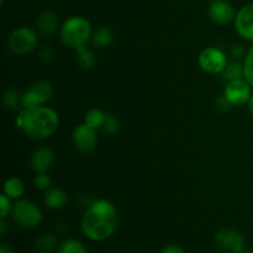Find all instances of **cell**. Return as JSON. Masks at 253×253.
Returning a JSON list of instances; mask_svg holds the SVG:
<instances>
[{"label":"cell","instance_id":"obj_29","mask_svg":"<svg viewBox=\"0 0 253 253\" xmlns=\"http://www.w3.org/2000/svg\"><path fill=\"white\" fill-rule=\"evenodd\" d=\"M215 105H216V109L220 111H227L231 109V104L229 103V100H227L226 98H225V95L222 94V95L217 96L216 100H215Z\"/></svg>","mask_w":253,"mask_h":253},{"label":"cell","instance_id":"obj_30","mask_svg":"<svg viewBox=\"0 0 253 253\" xmlns=\"http://www.w3.org/2000/svg\"><path fill=\"white\" fill-rule=\"evenodd\" d=\"M246 49L244 48V46L242 44H234V46L231 47V56L234 57L236 61H240V59L245 58V56H246Z\"/></svg>","mask_w":253,"mask_h":253},{"label":"cell","instance_id":"obj_15","mask_svg":"<svg viewBox=\"0 0 253 253\" xmlns=\"http://www.w3.org/2000/svg\"><path fill=\"white\" fill-rule=\"evenodd\" d=\"M43 200L47 208H49L52 210H59L63 209L67 205V203H68V195L61 188L51 187L44 193Z\"/></svg>","mask_w":253,"mask_h":253},{"label":"cell","instance_id":"obj_21","mask_svg":"<svg viewBox=\"0 0 253 253\" xmlns=\"http://www.w3.org/2000/svg\"><path fill=\"white\" fill-rule=\"evenodd\" d=\"M22 94L19 93V90L15 88H7L2 94V101L4 105L9 110H17L20 106H22L21 103Z\"/></svg>","mask_w":253,"mask_h":253},{"label":"cell","instance_id":"obj_25","mask_svg":"<svg viewBox=\"0 0 253 253\" xmlns=\"http://www.w3.org/2000/svg\"><path fill=\"white\" fill-rule=\"evenodd\" d=\"M119 127H120V124H119L118 119L114 115H111V114H108L105 119V123H104L103 127H101L103 132L105 135H115L119 131Z\"/></svg>","mask_w":253,"mask_h":253},{"label":"cell","instance_id":"obj_4","mask_svg":"<svg viewBox=\"0 0 253 253\" xmlns=\"http://www.w3.org/2000/svg\"><path fill=\"white\" fill-rule=\"evenodd\" d=\"M11 217L22 229H35L41 224L42 212L35 203L20 199L12 205Z\"/></svg>","mask_w":253,"mask_h":253},{"label":"cell","instance_id":"obj_24","mask_svg":"<svg viewBox=\"0 0 253 253\" xmlns=\"http://www.w3.org/2000/svg\"><path fill=\"white\" fill-rule=\"evenodd\" d=\"M242 64H244V78L253 88V43L247 49Z\"/></svg>","mask_w":253,"mask_h":253},{"label":"cell","instance_id":"obj_14","mask_svg":"<svg viewBox=\"0 0 253 253\" xmlns=\"http://www.w3.org/2000/svg\"><path fill=\"white\" fill-rule=\"evenodd\" d=\"M36 26L41 34L47 35V36L53 35L59 27L58 15L52 10H44L37 16Z\"/></svg>","mask_w":253,"mask_h":253},{"label":"cell","instance_id":"obj_23","mask_svg":"<svg viewBox=\"0 0 253 253\" xmlns=\"http://www.w3.org/2000/svg\"><path fill=\"white\" fill-rule=\"evenodd\" d=\"M58 253H88V249L79 240L67 239L59 245Z\"/></svg>","mask_w":253,"mask_h":253},{"label":"cell","instance_id":"obj_7","mask_svg":"<svg viewBox=\"0 0 253 253\" xmlns=\"http://www.w3.org/2000/svg\"><path fill=\"white\" fill-rule=\"evenodd\" d=\"M198 63L203 72L208 74H221L225 67L227 66V57L224 52L217 47H207L200 52L198 57Z\"/></svg>","mask_w":253,"mask_h":253},{"label":"cell","instance_id":"obj_26","mask_svg":"<svg viewBox=\"0 0 253 253\" xmlns=\"http://www.w3.org/2000/svg\"><path fill=\"white\" fill-rule=\"evenodd\" d=\"M51 177L46 173H37L36 178H35V187L39 190H48L51 188Z\"/></svg>","mask_w":253,"mask_h":253},{"label":"cell","instance_id":"obj_1","mask_svg":"<svg viewBox=\"0 0 253 253\" xmlns=\"http://www.w3.org/2000/svg\"><path fill=\"white\" fill-rule=\"evenodd\" d=\"M118 225V209L106 199L94 200L82 217V231L86 239L94 242L105 241L113 236Z\"/></svg>","mask_w":253,"mask_h":253},{"label":"cell","instance_id":"obj_17","mask_svg":"<svg viewBox=\"0 0 253 253\" xmlns=\"http://www.w3.org/2000/svg\"><path fill=\"white\" fill-rule=\"evenodd\" d=\"M2 193L11 200H19L25 193V185L21 179L16 177H11L6 179L2 188Z\"/></svg>","mask_w":253,"mask_h":253},{"label":"cell","instance_id":"obj_12","mask_svg":"<svg viewBox=\"0 0 253 253\" xmlns=\"http://www.w3.org/2000/svg\"><path fill=\"white\" fill-rule=\"evenodd\" d=\"M234 24L240 37L253 43V4L245 5L237 11Z\"/></svg>","mask_w":253,"mask_h":253},{"label":"cell","instance_id":"obj_32","mask_svg":"<svg viewBox=\"0 0 253 253\" xmlns=\"http://www.w3.org/2000/svg\"><path fill=\"white\" fill-rule=\"evenodd\" d=\"M0 253H14V250L9 244H1L0 245Z\"/></svg>","mask_w":253,"mask_h":253},{"label":"cell","instance_id":"obj_5","mask_svg":"<svg viewBox=\"0 0 253 253\" xmlns=\"http://www.w3.org/2000/svg\"><path fill=\"white\" fill-rule=\"evenodd\" d=\"M7 47L17 56H25L34 51L39 44V35L27 26L15 29L7 37Z\"/></svg>","mask_w":253,"mask_h":253},{"label":"cell","instance_id":"obj_28","mask_svg":"<svg viewBox=\"0 0 253 253\" xmlns=\"http://www.w3.org/2000/svg\"><path fill=\"white\" fill-rule=\"evenodd\" d=\"M56 53H54V49L52 48V46H42L41 48L39 49V58L42 59L44 62H49L54 58Z\"/></svg>","mask_w":253,"mask_h":253},{"label":"cell","instance_id":"obj_16","mask_svg":"<svg viewBox=\"0 0 253 253\" xmlns=\"http://www.w3.org/2000/svg\"><path fill=\"white\" fill-rule=\"evenodd\" d=\"M114 41V34L111 31V29L109 27L103 26L99 27L98 30L93 32L91 35V43L95 48L99 49H105L108 47L111 46Z\"/></svg>","mask_w":253,"mask_h":253},{"label":"cell","instance_id":"obj_9","mask_svg":"<svg viewBox=\"0 0 253 253\" xmlns=\"http://www.w3.org/2000/svg\"><path fill=\"white\" fill-rule=\"evenodd\" d=\"M214 242L219 249L232 253H241L246 250L244 235L234 229H222L214 236Z\"/></svg>","mask_w":253,"mask_h":253},{"label":"cell","instance_id":"obj_11","mask_svg":"<svg viewBox=\"0 0 253 253\" xmlns=\"http://www.w3.org/2000/svg\"><path fill=\"white\" fill-rule=\"evenodd\" d=\"M236 14L234 5L227 0H212L208 9L209 19L216 25H227L235 21Z\"/></svg>","mask_w":253,"mask_h":253},{"label":"cell","instance_id":"obj_22","mask_svg":"<svg viewBox=\"0 0 253 253\" xmlns=\"http://www.w3.org/2000/svg\"><path fill=\"white\" fill-rule=\"evenodd\" d=\"M57 246L56 236L51 234H44L40 236L35 242V250L39 253H49Z\"/></svg>","mask_w":253,"mask_h":253},{"label":"cell","instance_id":"obj_31","mask_svg":"<svg viewBox=\"0 0 253 253\" xmlns=\"http://www.w3.org/2000/svg\"><path fill=\"white\" fill-rule=\"evenodd\" d=\"M161 253H185V251L178 245H168L161 251Z\"/></svg>","mask_w":253,"mask_h":253},{"label":"cell","instance_id":"obj_35","mask_svg":"<svg viewBox=\"0 0 253 253\" xmlns=\"http://www.w3.org/2000/svg\"><path fill=\"white\" fill-rule=\"evenodd\" d=\"M0 4H1V5L4 4V0H0Z\"/></svg>","mask_w":253,"mask_h":253},{"label":"cell","instance_id":"obj_18","mask_svg":"<svg viewBox=\"0 0 253 253\" xmlns=\"http://www.w3.org/2000/svg\"><path fill=\"white\" fill-rule=\"evenodd\" d=\"M77 63L84 71H90L95 67L96 57L91 49L88 47H82V48L77 49Z\"/></svg>","mask_w":253,"mask_h":253},{"label":"cell","instance_id":"obj_20","mask_svg":"<svg viewBox=\"0 0 253 253\" xmlns=\"http://www.w3.org/2000/svg\"><path fill=\"white\" fill-rule=\"evenodd\" d=\"M221 76L225 82H232L236 81V79L244 78V64L240 61L229 62Z\"/></svg>","mask_w":253,"mask_h":253},{"label":"cell","instance_id":"obj_2","mask_svg":"<svg viewBox=\"0 0 253 253\" xmlns=\"http://www.w3.org/2000/svg\"><path fill=\"white\" fill-rule=\"evenodd\" d=\"M16 126L27 137L44 141L58 130L59 116L56 110L46 105L36 109H22L16 118Z\"/></svg>","mask_w":253,"mask_h":253},{"label":"cell","instance_id":"obj_3","mask_svg":"<svg viewBox=\"0 0 253 253\" xmlns=\"http://www.w3.org/2000/svg\"><path fill=\"white\" fill-rule=\"evenodd\" d=\"M91 24L83 16H71L64 20L59 27V36L63 44L68 48L77 49L85 47L91 40Z\"/></svg>","mask_w":253,"mask_h":253},{"label":"cell","instance_id":"obj_19","mask_svg":"<svg viewBox=\"0 0 253 253\" xmlns=\"http://www.w3.org/2000/svg\"><path fill=\"white\" fill-rule=\"evenodd\" d=\"M106 115H108V114L104 113L101 109L91 108L90 110L86 111L85 118H84V123L88 126H90V127L98 130V128L103 127L104 123H105Z\"/></svg>","mask_w":253,"mask_h":253},{"label":"cell","instance_id":"obj_8","mask_svg":"<svg viewBox=\"0 0 253 253\" xmlns=\"http://www.w3.org/2000/svg\"><path fill=\"white\" fill-rule=\"evenodd\" d=\"M252 86L245 78L227 82L224 89L225 98L232 106H244L249 104L252 96Z\"/></svg>","mask_w":253,"mask_h":253},{"label":"cell","instance_id":"obj_10","mask_svg":"<svg viewBox=\"0 0 253 253\" xmlns=\"http://www.w3.org/2000/svg\"><path fill=\"white\" fill-rule=\"evenodd\" d=\"M73 143L78 152L91 153L98 145L96 130L86 125L85 123L76 126L73 131Z\"/></svg>","mask_w":253,"mask_h":253},{"label":"cell","instance_id":"obj_13","mask_svg":"<svg viewBox=\"0 0 253 253\" xmlns=\"http://www.w3.org/2000/svg\"><path fill=\"white\" fill-rule=\"evenodd\" d=\"M56 161V153L51 147L47 146H41L36 148L30 158V166L32 170L36 173H46L53 166Z\"/></svg>","mask_w":253,"mask_h":253},{"label":"cell","instance_id":"obj_27","mask_svg":"<svg viewBox=\"0 0 253 253\" xmlns=\"http://www.w3.org/2000/svg\"><path fill=\"white\" fill-rule=\"evenodd\" d=\"M12 205L14 204H11V199L2 193L0 195V219H5L7 215L11 214Z\"/></svg>","mask_w":253,"mask_h":253},{"label":"cell","instance_id":"obj_6","mask_svg":"<svg viewBox=\"0 0 253 253\" xmlns=\"http://www.w3.org/2000/svg\"><path fill=\"white\" fill-rule=\"evenodd\" d=\"M53 96V86L48 81H37L22 93V109H36L48 103Z\"/></svg>","mask_w":253,"mask_h":253},{"label":"cell","instance_id":"obj_34","mask_svg":"<svg viewBox=\"0 0 253 253\" xmlns=\"http://www.w3.org/2000/svg\"><path fill=\"white\" fill-rule=\"evenodd\" d=\"M241 253H253V251H251V250H245V251Z\"/></svg>","mask_w":253,"mask_h":253},{"label":"cell","instance_id":"obj_33","mask_svg":"<svg viewBox=\"0 0 253 253\" xmlns=\"http://www.w3.org/2000/svg\"><path fill=\"white\" fill-rule=\"evenodd\" d=\"M247 106H249V110H250V113H251L252 115H253V93H252V96H251V99H250L249 104H247Z\"/></svg>","mask_w":253,"mask_h":253}]
</instances>
